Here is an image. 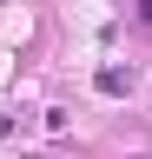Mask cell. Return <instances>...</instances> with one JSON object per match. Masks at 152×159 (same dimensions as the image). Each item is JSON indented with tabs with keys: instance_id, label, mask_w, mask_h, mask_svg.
Returning a JSON list of instances; mask_svg holds the SVG:
<instances>
[{
	"instance_id": "obj_1",
	"label": "cell",
	"mask_w": 152,
	"mask_h": 159,
	"mask_svg": "<svg viewBox=\"0 0 152 159\" xmlns=\"http://www.w3.org/2000/svg\"><path fill=\"white\" fill-rule=\"evenodd\" d=\"M132 86V73H119V66H99V93H112V99H119Z\"/></svg>"
},
{
	"instance_id": "obj_2",
	"label": "cell",
	"mask_w": 152,
	"mask_h": 159,
	"mask_svg": "<svg viewBox=\"0 0 152 159\" xmlns=\"http://www.w3.org/2000/svg\"><path fill=\"white\" fill-rule=\"evenodd\" d=\"M139 20H145V27H152V0H139Z\"/></svg>"
}]
</instances>
